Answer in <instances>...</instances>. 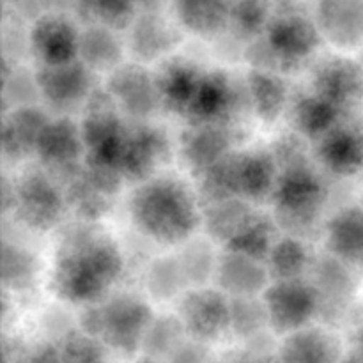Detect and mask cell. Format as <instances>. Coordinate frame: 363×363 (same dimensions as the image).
<instances>
[{
  "label": "cell",
  "instance_id": "1",
  "mask_svg": "<svg viewBox=\"0 0 363 363\" xmlns=\"http://www.w3.org/2000/svg\"><path fill=\"white\" fill-rule=\"evenodd\" d=\"M123 272L116 245L101 234L78 233L57 250L52 284L62 300L78 305L101 301Z\"/></svg>",
  "mask_w": 363,
  "mask_h": 363
},
{
  "label": "cell",
  "instance_id": "2",
  "mask_svg": "<svg viewBox=\"0 0 363 363\" xmlns=\"http://www.w3.org/2000/svg\"><path fill=\"white\" fill-rule=\"evenodd\" d=\"M131 218L142 234L163 245L183 243L199 223L197 202L177 179H145L133 194Z\"/></svg>",
  "mask_w": 363,
  "mask_h": 363
},
{
  "label": "cell",
  "instance_id": "3",
  "mask_svg": "<svg viewBox=\"0 0 363 363\" xmlns=\"http://www.w3.org/2000/svg\"><path fill=\"white\" fill-rule=\"evenodd\" d=\"M155 319L151 307L135 294H116L89 305L80 315V330L121 357L140 353L145 332Z\"/></svg>",
  "mask_w": 363,
  "mask_h": 363
},
{
  "label": "cell",
  "instance_id": "4",
  "mask_svg": "<svg viewBox=\"0 0 363 363\" xmlns=\"http://www.w3.org/2000/svg\"><path fill=\"white\" fill-rule=\"evenodd\" d=\"M262 301L268 312L269 330L280 337L311 325L321 308L315 287L301 279L275 280L266 287Z\"/></svg>",
  "mask_w": 363,
  "mask_h": 363
},
{
  "label": "cell",
  "instance_id": "5",
  "mask_svg": "<svg viewBox=\"0 0 363 363\" xmlns=\"http://www.w3.org/2000/svg\"><path fill=\"white\" fill-rule=\"evenodd\" d=\"M177 315L188 337L209 344L230 330V300L223 291H190L181 296Z\"/></svg>",
  "mask_w": 363,
  "mask_h": 363
},
{
  "label": "cell",
  "instance_id": "6",
  "mask_svg": "<svg viewBox=\"0 0 363 363\" xmlns=\"http://www.w3.org/2000/svg\"><path fill=\"white\" fill-rule=\"evenodd\" d=\"M35 85L41 94L55 108H69L84 101L89 96L91 85V69L84 62L77 64H43L41 71L35 77Z\"/></svg>",
  "mask_w": 363,
  "mask_h": 363
},
{
  "label": "cell",
  "instance_id": "7",
  "mask_svg": "<svg viewBox=\"0 0 363 363\" xmlns=\"http://www.w3.org/2000/svg\"><path fill=\"white\" fill-rule=\"evenodd\" d=\"M16 202L23 222L35 229L55 225L62 211V197L43 174H30L21 179L16 190Z\"/></svg>",
  "mask_w": 363,
  "mask_h": 363
},
{
  "label": "cell",
  "instance_id": "8",
  "mask_svg": "<svg viewBox=\"0 0 363 363\" xmlns=\"http://www.w3.org/2000/svg\"><path fill=\"white\" fill-rule=\"evenodd\" d=\"M35 55L43 64L73 62L80 48V34L69 20L55 14H46L38 20L30 34Z\"/></svg>",
  "mask_w": 363,
  "mask_h": 363
},
{
  "label": "cell",
  "instance_id": "9",
  "mask_svg": "<svg viewBox=\"0 0 363 363\" xmlns=\"http://www.w3.org/2000/svg\"><path fill=\"white\" fill-rule=\"evenodd\" d=\"M277 354L284 363H342V346L325 328L305 326L282 339Z\"/></svg>",
  "mask_w": 363,
  "mask_h": 363
},
{
  "label": "cell",
  "instance_id": "10",
  "mask_svg": "<svg viewBox=\"0 0 363 363\" xmlns=\"http://www.w3.org/2000/svg\"><path fill=\"white\" fill-rule=\"evenodd\" d=\"M268 46L273 55L280 59H303L311 55L319 43L318 25L298 14H286L277 20L269 21L268 27Z\"/></svg>",
  "mask_w": 363,
  "mask_h": 363
},
{
  "label": "cell",
  "instance_id": "11",
  "mask_svg": "<svg viewBox=\"0 0 363 363\" xmlns=\"http://www.w3.org/2000/svg\"><path fill=\"white\" fill-rule=\"evenodd\" d=\"M318 28L337 46L363 39V0H319Z\"/></svg>",
  "mask_w": 363,
  "mask_h": 363
},
{
  "label": "cell",
  "instance_id": "12",
  "mask_svg": "<svg viewBox=\"0 0 363 363\" xmlns=\"http://www.w3.org/2000/svg\"><path fill=\"white\" fill-rule=\"evenodd\" d=\"M220 286L227 296L245 298L264 293L268 287L269 269L259 264V259L229 250L216 264Z\"/></svg>",
  "mask_w": 363,
  "mask_h": 363
},
{
  "label": "cell",
  "instance_id": "13",
  "mask_svg": "<svg viewBox=\"0 0 363 363\" xmlns=\"http://www.w3.org/2000/svg\"><path fill=\"white\" fill-rule=\"evenodd\" d=\"M112 101L133 117H145L152 112L160 98L158 80L140 67H128L112 77Z\"/></svg>",
  "mask_w": 363,
  "mask_h": 363
},
{
  "label": "cell",
  "instance_id": "14",
  "mask_svg": "<svg viewBox=\"0 0 363 363\" xmlns=\"http://www.w3.org/2000/svg\"><path fill=\"white\" fill-rule=\"evenodd\" d=\"M275 199L280 211H287L291 216H312L321 206L323 186L311 170L296 165L279 179Z\"/></svg>",
  "mask_w": 363,
  "mask_h": 363
},
{
  "label": "cell",
  "instance_id": "15",
  "mask_svg": "<svg viewBox=\"0 0 363 363\" xmlns=\"http://www.w3.org/2000/svg\"><path fill=\"white\" fill-rule=\"evenodd\" d=\"M326 243L344 264L363 261V208H344L326 225Z\"/></svg>",
  "mask_w": 363,
  "mask_h": 363
},
{
  "label": "cell",
  "instance_id": "16",
  "mask_svg": "<svg viewBox=\"0 0 363 363\" xmlns=\"http://www.w3.org/2000/svg\"><path fill=\"white\" fill-rule=\"evenodd\" d=\"M71 124L73 123L67 119H57L48 121L43 128L35 144V151L41 156V162L48 167L66 169L67 165H73L74 160L80 156L84 137L82 131Z\"/></svg>",
  "mask_w": 363,
  "mask_h": 363
},
{
  "label": "cell",
  "instance_id": "17",
  "mask_svg": "<svg viewBox=\"0 0 363 363\" xmlns=\"http://www.w3.org/2000/svg\"><path fill=\"white\" fill-rule=\"evenodd\" d=\"M315 94L328 99L330 103L342 108L357 98L363 89V73L357 64L350 60H333L325 64L315 77Z\"/></svg>",
  "mask_w": 363,
  "mask_h": 363
},
{
  "label": "cell",
  "instance_id": "18",
  "mask_svg": "<svg viewBox=\"0 0 363 363\" xmlns=\"http://www.w3.org/2000/svg\"><path fill=\"white\" fill-rule=\"evenodd\" d=\"M319 155L330 170L351 176L363 167V137L353 128H332L323 135Z\"/></svg>",
  "mask_w": 363,
  "mask_h": 363
},
{
  "label": "cell",
  "instance_id": "19",
  "mask_svg": "<svg viewBox=\"0 0 363 363\" xmlns=\"http://www.w3.org/2000/svg\"><path fill=\"white\" fill-rule=\"evenodd\" d=\"M165 155V137L151 128H138L137 131H128L126 145H124L121 172L131 177H142L155 170L160 160Z\"/></svg>",
  "mask_w": 363,
  "mask_h": 363
},
{
  "label": "cell",
  "instance_id": "20",
  "mask_svg": "<svg viewBox=\"0 0 363 363\" xmlns=\"http://www.w3.org/2000/svg\"><path fill=\"white\" fill-rule=\"evenodd\" d=\"M236 0H176L181 23L195 34H215L230 21Z\"/></svg>",
  "mask_w": 363,
  "mask_h": 363
},
{
  "label": "cell",
  "instance_id": "21",
  "mask_svg": "<svg viewBox=\"0 0 363 363\" xmlns=\"http://www.w3.org/2000/svg\"><path fill=\"white\" fill-rule=\"evenodd\" d=\"M273 162L266 155H241L233 158V179L236 197L259 199L272 191L275 172Z\"/></svg>",
  "mask_w": 363,
  "mask_h": 363
},
{
  "label": "cell",
  "instance_id": "22",
  "mask_svg": "<svg viewBox=\"0 0 363 363\" xmlns=\"http://www.w3.org/2000/svg\"><path fill=\"white\" fill-rule=\"evenodd\" d=\"M78 53L89 69H116L121 57V45L113 38L112 28L98 23L82 32Z\"/></svg>",
  "mask_w": 363,
  "mask_h": 363
},
{
  "label": "cell",
  "instance_id": "23",
  "mask_svg": "<svg viewBox=\"0 0 363 363\" xmlns=\"http://www.w3.org/2000/svg\"><path fill=\"white\" fill-rule=\"evenodd\" d=\"M188 339V333L179 315H162L155 318L145 332L140 353L144 357L163 363L174 350Z\"/></svg>",
  "mask_w": 363,
  "mask_h": 363
},
{
  "label": "cell",
  "instance_id": "24",
  "mask_svg": "<svg viewBox=\"0 0 363 363\" xmlns=\"http://www.w3.org/2000/svg\"><path fill=\"white\" fill-rule=\"evenodd\" d=\"M195 131L191 137H188L186 145V160L195 169L208 170L215 163L227 156L229 140L223 131L215 128L213 124H195Z\"/></svg>",
  "mask_w": 363,
  "mask_h": 363
},
{
  "label": "cell",
  "instance_id": "25",
  "mask_svg": "<svg viewBox=\"0 0 363 363\" xmlns=\"http://www.w3.org/2000/svg\"><path fill=\"white\" fill-rule=\"evenodd\" d=\"M225 245L229 250L240 252V254L261 261V259H268L275 243L272 241V227L268 220L257 215H248Z\"/></svg>",
  "mask_w": 363,
  "mask_h": 363
},
{
  "label": "cell",
  "instance_id": "26",
  "mask_svg": "<svg viewBox=\"0 0 363 363\" xmlns=\"http://www.w3.org/2000/svg\"><path fill=\"white\" fill-rule=\"evenodd\" d=\"M269 330L268 312L264 301H255L254 296L230 300V332L247 342L259 339Z\"/></svg>",
  "mask_w": 363,
  "mask_h": 363
},
{
  "label": "cell",
  "instance_id": "27",
  "mask_svg": "<svg viewBox=\"0 0 363 363\" xmlns=\"http://www.w3.org/2000/svg\"><path fill=\"white\" fill-rule=\"evenodd\" d=\"M294 113H296V124L300 131L308 137L326 135L332 128H335L337 119H339V108L315 92L301 99Z\"/></svg>",
  "mask_w": 363,
  "mask_h": 363
},
{
  "label": "cell",
  "instance_id": "28",
  "mask_svg": "<svg viewBox=\"0 0 363 363\" xmlns=\"http://www.w3.org/2000/svg\"><path fill=\"white\" fill-rule=\"evenodd\" d=\"M250 94L254 108L264 121H275L286 103V85L266 71L250 74Z\"/></svg>",
  "mask_w": 363,
  "mask_h": 363
},
{
  "label": "cell",
  "instance_id": "29",
  "mask_svg": "<svg viewBox=\"0 0 363 363\" xmlns=\"http://www.w3.org/2000/svg\"><path fill=\"white\" fill-rule=\"evenodd\" d=\"M307 262L308 255L301 241L294 236L284 238L282 241L273 245L268 255L269 275L275 277V280L300 279L301 272L307 268Z\"/></svg>",
  "mask_w": 363,
  "mask_h": 363
},
{
  "label": "cell",
  "instance_id": "30",
  "mask_svg": "<svg viewBox=\"0 0 363 363\" xmlns=\"http://www.w3.org/2000/svg\"><path fill=\"white\" fill-rule=\"evenodd\" d=\"M57 344L64 363H112L105 344L82 330H69Z\"/></svg>",
  "mask_w": 363,
  "mask_h": 363
},
{
  "label": "cell",
  "instance_id": "31",
  "mask_svg": "<svg viewBox=\"0 0 363 363\" xmlns=\"http://www.w3.org/2000/svg\"><path fill=\"white\" fill-rule=\"evenodd\" d=\"M147 284L152 296L170 300L174 296H183L188 279L179 259H162L149 269Z\"/></svg>",
  "mask_w": 363,
  "mask_h": 363
},
{
  "label": "cell",
  "instance_id": "32",
  "mask_svg": "<svg viewBox=\"0 0 363 363\" xmlns=\"http://www.w3.org/2000/svg\"><path fill=\"white\" fill-rule=\"evenodd\" d=\"M78 6L87 11L98 23L117 28L130 23L138 0H77Z\"/></svg>",
  "mask_w": 363,
  "mask_h": 363
},
{
  "label": "cell",
  "instance_id": "33",
  "mask_svg": "<svg viewBox=\"0 0 363 363\" xmlns=\"http://www.w3.org/2000/svg\"><path fill=\"white\" fill-rule=\"evenodd\" d=\"M268 0H236L230 14V21L238 30L245 34H255L269 23Z\"/></svg>",
  "mask_w": 363,
  "mask_h": 363
},
{
  "label": "cell",
  "instance_id": "34",
  "mask_svg": "<svg viewBox=\"0 0 363 363\" xmlns=\"http://www.w3.org/2000/svg\"><path fill=\"white\" fill-rule=\"evenodd\" d=\"M158 16H145L140 21V30L137 32L135 39H140L137 46V52H140L142 57H155L160 55L163 50L169 48V41L167 39L172 38L170 28L165 27Z\"/></svg>",
  "mask_w": 363,
  "mask_h": 363
},
{
  "label": "cell",
  "instance_id": "35",
  "mask_svg": "<svg viewBox=\"0 0 363 363\" xmlns=\"http://www.w3.org/2000/svg\"><path fill=\"white\" fill-rule=\"evenodd\" d=\"M4 363H64L59 344L43 342L32 347L4 346Z\"/></svg>",
  "mask_w": 363,
  "mask_h": 363
},
{
  "label": "cell",
  "instance_id": "36",
  "mask_svg": "<svg viewBox=\"0 0 363 363\" xmlns=\"http://www.w3.org/2000/svg\"><path fill=\"white\" fill-rule=\"evenodd\" d=\"M163 363H211L208 344L191 337L184 339Z\"/></svg>",
  "mask_w": 363,
  "mask_h": 363
},
{
  "label": "cell",
  "instance_id": "37",
  "mask_svg": "<svg viewBox=\"0 0 363 363\" xmlns=\"http://www.w3.org/2000/svg\"><path fill=\"white\" fill-rule=\"evenodd\" d=\"M233 363H284L280 360L279 354L272 353H254V351H247V353L240 354Z\"/></svg>",
  "mask_w": 363,
  "mask_h": 363
},
{
  "label": "cell",
  "instance_id": "38",
  "mask_svg": "<svg viewBox=\"0 0 363 363\" xmlns=\"http://www.w3.org/2000/svg\"><path fill=\"white\" fill-rule=\"evenodd\" d=\"M351 342H353V351L354 353L363 354V323L353 330V335H351Z\"/></svg>",
  "mask_w": 363,
  "mask_h": 363
},
{
  "label": "cell",
  "instance_id": "39",
  "mask_svg": "<svg viewBox=\"0 0 363 363\" xmlns=\"http://www.w3.org/2000/svg\"><path fill=\"white\" fill-rule=\"evenodd\" d=\"M342 363H363V354L351 351V353L347 354V357H344V362Z\"/></svg>",
  "mask_w": 363,
  "mask_h": 363
},
{
  "label": "cell",
  "instance_id": "40",
  "mask_svg": "<svg viewBox=\"0 0 363 363\" xmlns=\"http://www.w3.org/2000/svg\"><path fill=\"white\" fill-rule=\"evenodd\" d=\"M14 4H43V2H53V0H13Z\"/></svg>",
  "mask_w": 363,
  "mask_h": 363
},
{
  "label": "cell",
  "instance_id": "41",
  "mask_svg": "<svg viewBox=\"0 0 363 363\" xmlns=\"http://www.w3.org/2000/svg\"><path fill=\"white\" fill-rule=\"evenodd\" d=\"M135 363H160V362H156V360H152V358H147V357H142L140 360H137Z\"/></svg>",
  "mask_w": 363,
  "mask_h": 363
}]
</instances>
